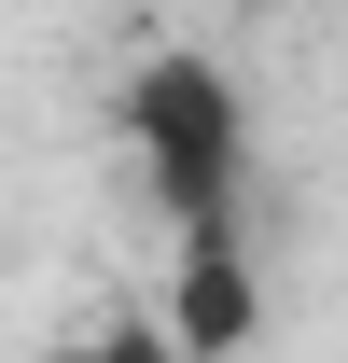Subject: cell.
Returning <instances> with one entry per match:
<instances>
[{
  "instance_id": "cell-1",
  "label": "cell",
  "mask_w": 348,
  "mask_h": 363,
  "mask_svg": "<svg viewBox=\"0 0 348 363\" xmlns=\"http://www.w3.org/2000/svg\"><path fill=\"white\" fill-rule=\"evenodd\" d=\"M126 140L139 168H153V196H168V224H237V168H251V126H237V84H223L209 56H153L126 84Z\"/></svg>"
},
{
  "instance_id": "cell-2",
  "label": "cell",
  "mask_w": 348,
  "mask_h": 363,
  "mask_svg": "<svg viewBox=\"0 0 348 363\" xmlns=\"http://www.w3.org/2000/svg\"><path fill=\"white\" fill-rule=\"evenodd\" d=\"M168 335H181L195 363L251 350V266H237V224H195V238H181V308H168Z\"/></svg>"
},
{
  "instance_id": "cell-3",
  "label": "cell",
  "mask_w": 348,
  "mask_h": 363,
  "mask_svg": "<svg viewBox=\"0 0 348 363\" xmlns=\"http://www.w3.org/2000/svg\"><path fill=\"white\" fill-rule=\"evenodd\" d=\"M98 363H181V350H168V321H112V335H98Z\"/></svg>"
},
{
  "instance_id": "cell-4",
  "label": "cell",
  "mask_w": 348,
  "mask_h": 363,
  "mask_svg": "<svg viewBox=\"0 0 348 363\" xmlns=\"http://www.w3.org/2000/svg\"><path fill=\"white\" fill-rule=\"evenodd\" d=\"M42 363H98V350H42Z\"/></svg>"
}]
</instances>
